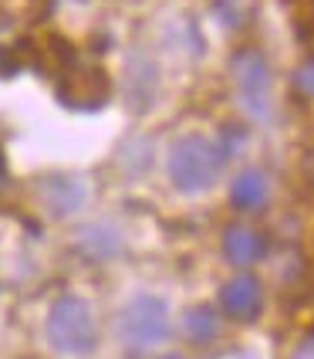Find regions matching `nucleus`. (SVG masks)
<instances>
[{
	"instance_id": "nucleus-3",
	"label": "nucleus",
	"mask_w": 314,
	"mask_h": 359,
	"mask_svg": "<svg viewBox=\"0 0 314 359\" xmlns=\"http://www.w3.org/2000/svg\"><path fill=\"white\" fill-rule=\"evenodd\" d=\"M257 302H260V295H257V288L250 281H240V285H234V288L227 292V309L234 312L236 319H250Z\"/></svg>"
},
{
	"instance_id": "nucleus-1",
	"label": "nucleus",
	"mask_w": 314,
	"mask_h": 359,
	"mask_svg": "<svg viewBox=\"0 0 314 359\" xmlns=\"http://www.w3.org/2000/svg\"><path fill=\"white\" fill-rule=\"evenodd\" d=\"M48 336L58 346L61 353L68 356H85L92 353L95 346V322H92V312L88 305L78 299H61L51 312V322H48Z\"/></svg>"
},
{
	"instance_id": "nucleus-4",
	"label": "nucleus",
	"mask_w": 314,
	"mask_h": 359,
	"mask_svg": "<svg viewBox=\"0 0 314 359\" xmlns=\"http://www.w3.org/2000/svg\"><path fill=\"white\" fill-rule=\"evenodd\" d=\"M169 359H176V356H169Z\"/></svg>"
},
{
	"instance_id": "nucleus-2",
	"label": "nucleus",
	"mask_w": 314,
	"mask_h": 359,
	"mask_svg": "<svg viewBox=\"0 0 314 359\" xmlns=\"http://www.w3.org/2000/svg\"><path fill=\"white\" fill-rule=\"evenodd\" d=\"M122 336H125V342L132 349H149V346L162 342V336H166V312H162V305L149 299L136 302L125 312V319H122Z\"/></svg>"
}]
</instances>
